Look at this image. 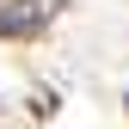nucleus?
Here are the masks:
<instances>
[{
    "mask_svg": "<svg viewBox=\"0 0 129 129\" xmlns=\"http://www.w3.org/2000/svg\"><path fill=\"white\" fill-rule=\"evenodd\" d=\"M55 12V0H12V6H0V37H31V31H43Z\"/></svg>",
    "mask_w": 129,
    "mask_h": 129,
    "instance_id": "f257e3e1",
    "label": "nucleus"
},
{
    "mask_svg": "<svg viewBox=\"0 0 129 129\" xmlns=\"http://www.w3.org/2000/svg\"><path fill=\"white\" fill-rule=\"evenodd\" d=\"M123 111H129V92H123Z\"/></svg>",
    "mask_w": 129,
    "mask_h": 129,
    "instance_id": "f03ea898",
    "label": "nucleus"
}]
</instances>
